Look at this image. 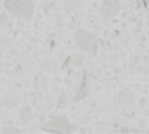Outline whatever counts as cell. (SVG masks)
Segmentation results:
<instances>
[{"instance_id":"6da1fadb","label":"cell","mask_w":149,"mask_h":134,"mask_svg":"<svg viewBox=\"0 0 149 134\" xmlns=\"http://www.w3.org/2000/svg\"><path fill=\"white\" fill-rule=\"evenodd\" d=\"M5 6L9 12H12L17 17L29 18L33 12V3L30 0H6Z\"/></svg>"}]
</instances>
